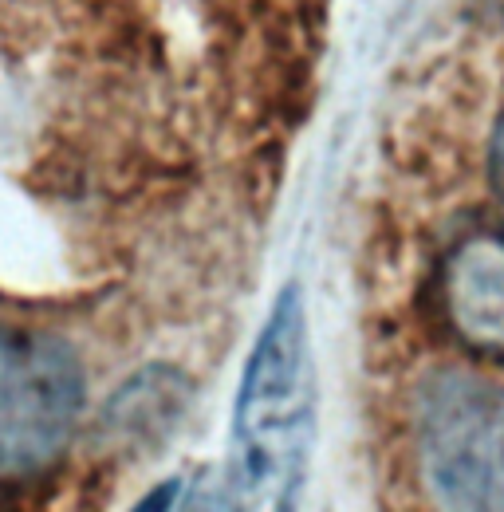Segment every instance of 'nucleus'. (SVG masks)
Instances as JSON below:
<instances>
[{"label": "nucleus", "mask_w": 504, "mask_h": 512, "mask_svg": "<svg viewBox=\"0 0 504 512\" xmlns=\"http://www.w3.org/2000/svg\"><path fill=\"white\" fill-rule=\"evenodd\" d=\"M319 430L308 296L288 280L249 347L225 453V512H300Z\"/></svg>", "instance_id": "1"}, {"label": "nucleus", "mask_w": 504, "mask_h": 512, "mask_svg": "<svg viewBox=\"0 0 504 512\" xmlns=\"http://www.w3.org/2000/svg\"><path fill=\"white\" fill-rule=\"evenodd\" d=\"M87 406L79 351L44 331L0 320V481H28L71 446Z\"/></svg>", "instance_id": "3"}, {"label": "nucleus", "mask_w": 504, "mask_h": 512, "mask_svg": "<svg viewBox=\"0 0 504 512\" xmlns=\"http://www.w3.org/2000/svg\"><path fill=\"white\" fill-rule=\"evenodd\" d=\"M438 308L465 351L504 359V225L473 229L445 253Z\"/></svg>", "instance_id": "4"}, {"label": "nucleus", "mask_w": 504, "mask_h": 512, "mask_svg": "<svg viewBox=\"0 0 504 512\" xmlns=\"http://www.w3.org/2000/svg\"><path fill=\"white\" fill-rule=\"evenodd\" d=\"M182 493H186V481H182V477H166V481H158L154 489H146L126 512H170L178 505Z\"/></svg>", "instance_id": "5"}, {"label": "nucleus", "mask_w": 504, "mask_h": 512, "mask_svg": "<svg viewBox=\"0 0 504 512\" xmlns=\"http://www.w3.org/2000/svg\"><path fill=\"white\" fill-rule=\"evenodd\" d=\"M489 190L504 205V111L493 127V138H489Z\"/></svg>", "instance_id": "6"}, {"label": "nucleus", "mask_w": 504, "mask_h": 512, "mask_svg": "<svg viewBox=\"0 0 504 512\" xmlns=\"http://www.w3.org/2000/svg\"><path fill=\"white\" fill-rule=\"evenodd\" d=\"M170 512H225V501L213 489H186Z\"/></svg>", "instance_id": "7"}, {"label": "nucleus", "mask_w": 504, "mask_h": 512, "mask_svg": "<svg viewBox=\"0 0 504 512\" xmlns=\"http://www.w3.org/2000/svg\"><path fill=\"white\" fill-rule=\"evenodd\" d=\"M414 449L438 512H504V383L430 371L414 390Z\"/></svg>", "instance_id": "2"}]
</instances>
